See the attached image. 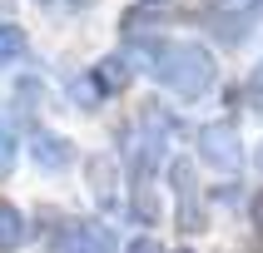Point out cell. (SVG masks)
Returning a JSON list of instances; mask_svg holds the SVG:
<instances>
[{
    "label": "cell",
    "mask_w": 263,
    "mask_h": 253,
    "mask_svg": "<svg viewBox=\"0 0 263 253\" xmlns=\"http://www.w3.org/2000/svg\"><path fill=\"white\" fill-rule=\"evenodd\" d=\"M154 50V74H159V85L179 100H204L214 80H219V65L209 55L204 45H189V40H149Z\"/></svg>",
    "instance_id": "cell-1"
},
{
    "label": "cell",
    "mask_w": 263,
    "mask_h": 253,
    "mask_svg": "<svg viewBox=\"0 0 263 253\" xmlns=\"http://www.w3.org/2000/svg\"><path fill=\"white\" fill-rule=\"evenodd\" d=\"M199 159H204L209 169H219V174H238L243 144H238L234 124H204V129H199Z\"/></svg>",
    "instance_id": "cell-2"
},
{
    "label": "cell",
    "mask_w": 263,
    "mask_h": 253,
    "mask_svg": "<svg viewBox=\"0 0 263 253\" xmlns=\"http://www.w3.org/2000/svg\"><path fill=\"white\" fill-rule=\"evenodd\" d=\"M174 193H179V228L184 233H204V199L194 189V169L189 164H174Z\"/></svg>",
    "instance_id": "cell-3"
},
{
    "label": "cell",
    "mask_w": 263,
    "mask_h": 253,
    "mask_svg": "<svg viewBox=\"0 0 263 253\" xmlns=\"http://www.w3.org/2000/svg\"><path fill=\"white\" fill-rule=\"evenodd\" d=\"M30 154H35V164H40L45 174H60V169L74 164V144L65 134H55V129H35L30 134Z\"/></svg>",
    "instance_id": "cell-4"
},
{
    "label": "cell",
    "mask_w": 263,
    "mask_h": 253,
    "mask_svg": "<svg viewBox=\"0 0 263 253\" xmlns=\"http://www.w3.org/2000/svg\"><path fill=\"white\" fill-rule=\"evenodd\" d=\"M209 20L223 30V35H243V25H249V15L263 10V0H204Z\"/></svg>",
    "instance_id": "cell-5"
},
{
    "label": "cell",
    "mask_w": 263,
    "mask_h": 253,
    "mask_svg": "<svg viewBox=\"0 0 263 253\" xmlns=\"http://www.w3.org/2000/svg\"><path fill=\"white\" fill-rule=\"evenodd\" d=\"M129 74H134L129 55H109V60H100V70L89 74V80H95V89H100V94H119V89L129 85Z\"/></svg>",
    "instance_id": "cell-6"
},
{
    "label": "cell",
    "mask_w": 263,
    "mask_h": 253,
    "mask_svg": "<svg viewBox=\"0 0 263 253\" xmlns=\"http://www.w3.org/2000/svg\"><path fill=\"white\" fill-rule=\"evenodd\" d=\"M74 248L80 253H115V233L104 223L85 219V223H74Z\"/></svg>",
    "instance_id": "cell-7"
},
{
    "label": "cell",
    "mask_w": 263,
    "mask_h": 253,
    "mask_svg": "<svg viewBox=\"0 0 263 253\" xmlns=\"http://www.w3.org/2000/svg\"><path fill=\"white\" fill-rule=\"evenodd\" d=\"M25 243V213L15 204H5L0 199V253H10V248H20Z\"/></svg>",
    "instance_id": "cell-8"
},
{
    "label": "cell",
    "mask_w": 263,
    "mask_h": 253,
    "mask_svg": "<svg viewBox=\"0 0 263 253\" xmlns=\"http://www.w3.org/2000/svg\"><path fill=\"white\" fill-rule=\"evenodd\" d=\"M25 30L20 25H0V65H10V60H20L25 55Z\"/></svg>",
    "instance_id": "cell-9"
},
{
    "label": "cell",
    "mask_w": 263,
    "mask_h": 253,
    "mask_svg": "<svg viewBox=\"0 0 263 253\" xmlns=\"http://www.w3.org/2000/svg\"><path fill=\"white\" fill-rule=\"evenodd\" d=\"M10 164H15V134H10V124L0 119V179L10 174Z\"/></svg>",
    "instance_id": "cell-10"
},
{
    "label": "cell",
    "mask_w": 263,
    "mask_h": 253,
    "mask_svg": "<svg viewBox=\"0 0 263 253\" xmlns=\"http://www.w3.org/2000/svg\"><path fill=\"white\" fill-rule=\"evenodd\" d=\"M40 5H50V10H85L89 0H40Z\"/></svg>",
    "instance_id": "cell-11"
},
{
    "label": "cell",
    "mask_w": 263,
    "mask_h": 253,
    "mask_svg": "<svg viewBox=\"0 0 263 253\" xmlns=\"http://www.w3.org/2000/svg\"><path fill=\"white\" fill-rule=\"evenodd\" d=\"M129 253H164V248L154 243V238H134V243H129Z\"/></svg>",
    "instance_id": "cell-12"
},
{
    "label": "cell",
    "mask_w": 263,
    "mask_h": 253,
    "mask_svg": "<svg viewBox=\"0 0 263 253\" xmlns=\"http://www.w3.org/2000/svg\"><path fill=\"white\" fill-rule=\"evenodd\" d=\"M253 228H258V233H263V189L253 193Z\"/></svg>",
    "instance_id": "cell-13"
}]
</instances>
